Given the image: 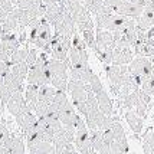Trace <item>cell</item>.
<instances>
[{
  "instance_id": "6da1fadb",
  "label": "cell",
  "mask_w": 154,
  "mask_h": 154,
  "mask_svg": "<svg viewBox=\"0 0 154 154\" xmlns=\"http://www.w3.org/2000/svg\"><path fill=\"white\" fill-rule=\"evenodd\" d=\"M26 79L29 84L42 87V85H51V72L48 68V54L42 52L38 56V60L35 62L33 66L29 68Z\"/></svg>"
},
{
  "instance_id": "7a4b0ae2",
  "label": "cell",
  "mask_w": 154,
  "mask_h": 154,
  "mask_svg": "<svg viewBox=\"0 0 154 154\" xmlns=\"http://www.w3.org/2000/svg\"><path fill=\"white\" fill-rule=\"evenodd\" d=\"M48 68L51 72V85L58 91H65L68 87V65L63 60L48 59Z\"/></svg>"
},
{
  "instance_id": "3957f363",
  "label": "cell",
  "mask_w": 154,
  "mask_h": 154,
  "mask_svg": "<svg viewBox=\"0 0 154 154\" xmlns=\"http://www.w3.org/2000/svg\"><path fill=\"white\" fill-rule=\"evenodd\" d=\"M128 72L130 75L134 78L135 84L140 87L143 79H146L148 76H151V72H153V63L151 60L144 58V56H140V58H135L130 62V66H128Z\"/></svg>"
},
{
  "instance_id": "277c9868",
  "label": "cell",
  "mask_w": 154,
  "mask_h": 154,
  "mask_svg": "<svg viewBox=\"0 0 154 154\" xmlns=\"http://www.w3.org/2000/svg\"><path fill=\"white\" fill-rule=\"evenodd\" d=\"M105 71H107V76L109 79V85H111L112 92L118 95V91L122 87L125 76L130 74L128 68L125 65H108L105 68Z\"/></svg>"
},
{
  "instance_id": "5b68a950",
  "label": "cell",
  "mask_w": 154,
  "mask_h": 154,
  "mask_svg": "<svg viewBox=\"0 0 154 154\" xmlns=\"http://www.w3.org/2000/svg\"><path fill=\"white\" fill-rule=\"evenodd\" d=\"M63 2H65V6H66L69 14L74 19L75 25H79L82 22L91 19V13L84 7L82 3L76 2V0H63Z\"/></svg>"
},
{
  "instance_id": "8992f818",
  "label": "cell",
  "mask_w": 154,
  "mask_h": 154,
  "mask_svg": "<svg viewBox=\"0 0 154 154\" xmlns=\"http://www.w3.org/2000/svg\"><path fill=\"white\" fill-rule=\"evenodd\" d=\"M66 89H69L71 92V97H72V104L76 105L79 102H84L87 101L88 98V92H89V84H81L78 81L69 79L68 81V87Z\"/></svg>"
},
{
  "instance_id": "52a82bcc",
  "label": "cell",
  "mask_w": 154,
  "mask_h": 154,
  "mask_svg": "<svg viewBox=\"0 0 154 154\" xmlns=\"http://www.w3.org/2000/svg\"><path fill=\"white\" fill-rule=\"evenodd\" d=\"M108 48H114V39H112V32L107 29H98L95 33V52L105 51Z\"/></svg>"
},
{
  "instance_id": "ba28073f",
  "label": "cell",
  "mask_w": 154,
  "mask_h": 154,
  "mask_svg": "<svg viewBox=\"0 0 154 154\" xmlns=\"http://www.w3.org/2000/svg\"><path fill=\"white\" fill-rule=\"evenodd\" d=\"M143 7H140L138 5L133 3L131 0H124L120 6L115 9L117 14H121V16H125V17H130V19H137L140 17L141 13H143Z\"/></svg>"
},
{
  "instance_id": "9c48e42d",
  "label": "cell",
  "mask_w": 154,
  "mask_h": 154,
  "mask_svg": "<svg viewBox=\"0 0 154 154\" xmlns=\"http://www.w3.org/2000/svg\"><path fill=\"white\" fill-rule=\"evenodd\" d=\"M6 108L13 117L17 114V112H20L22 109L27 108L26 100H25V97L22 95V92L16 91V92H13V94L10 95V98H9V101H7V104H6Z\"/></svg>"
},
{
  "instance_id": "30bf717a",
  "label": "cell",
  "mask_w": 154,
  "mask_h": 154,
  "mask_svg": "<svg viewBox=\"0 0 154 154\" xmlns=\"http://www.w3.org/2000/svg\"><path fill=\"white\" fill-rule=\"evenodd\" d=\"M68 58L71 62V68H82L88 65V54L85 49H78V48L71 46Z\"/></svg>"
},
{
  "instance_id": "8fae6325",
  "label": "cell",
  "mask_w": 154,
  "mask_h": 154,
  "mask_svg": "<svg viewBox=\"0 0 154 154\" xmlns=\"http://www.w3.org/2000/svg\"><path fill=\"white\" fill-rule=\"evenodd\" d=\"M92 69L89 68V65L82 68H69V75H71V79L78 81L81 84H89L91 76H92Z\"/></svg>"
},
{
  "instance_id": "7c38bea8",
  "label": "cell",
  "mask_w": 154,
  "mask_h": 154,
  "mask_svg": "<svg viewBox=\"0 0 154 154\" xmlns=\"http://www.w3.org/2000/svg\"><path fill=\"white\" fill-rule=\"evenodd\" d=\"M154 25V9H146L143 10L140 17L135 19V26L140 30H148Z\"/></svg>"
},
{
  "instance_id": "4fadbf2b",
  "label": "cell",
  "mask_w": 154,
  "mask_h": 154,
  "mask_svg": "<svg viewBox=\"0 0 154 154\" xmlns=\"http://www.w3.org/2000/svg\"><path fill=\"white\" fill-rule=\"evenodd\" d=\"M3 147L7 148L10 154H25V143L22 140V137H17L14 134L9 135Z\"/></svg>"
},
{
  "instance_id": "5bb4252c",
  "label": "cell",
  "mask_w": 154,
  "mask_h": 154,
  "mask_svg": "<svg viewBox=\"0 0 154 154\" xmlns=\"http://www.w3.org/2000/svg\"><path fill=\"white\" fill-rule=\"evenodd\" d=\"M133 60V52L130 48H114L112 51V63L114 65H127Z\"/></svg>"
},
{
  "instance_id": "9a60e30c",
  "label": "cell",
  "mask_w": 154,
  "mask_h": 154,
  "mask_svg": "<svg viewBox=\"0 0 154 154\" xmlns=\"http://www.w3.org/2000/svg\"><path fill=\"white\" fill-rule=\"evenodd\" d=\"M95 98H97V102H98V107H100L101 112L108 115V117H111V114H112V102L109 100L107 91L101 89L100 92L95 94Z\"/></svg>"
},
{
  "instance_id": "2e32d148",
  "label": "cell",
  "mask_w": 154,
  "mask_h": 154,
  "mask_svg": "<svg viewBox=\"0 0 154 154\" xmlns=\"http://www.w3.org/2000/svg\"><path fill=\"white\" fill-rule=\"evenodd\" d=\"M29 153L30 154H49L54 151V144L48 141H36L32 144H27Z\"/></svg>"
},
{
  "instance_id": "e0dca14e",
  "label": "cell",
  "mask_w": 154,
  "mask_h": 154,
  "mask_svg": "<svg viewBox=\"0 0 154 154\" xmlns=\"http://www.w3.org/2000/svg\"><path fill=\"white\" fill-rule=\"evenodd\" d=\"M125 120H127L130 128L135 134H140L141 130H143V118L140 115H137V112H134V111H128L125 114Z\"/></svg>"
},
{
  "instance_id": "ac0fdd59",
  "label": "cell",
  "mask_w": 154,
  "mask_h": 154,
  "mask_svg": "<svg viewBox=\"0 0 154 154\" xmlns=\"http://www.w3.org/2000/svg\"><path fill=\"white\" fill-rule=\"evenodd\" d=\"M10 13L14 16V19H16V22H17V25H19L20 27H25V26H29L30 25V22H32V17H30V14L27 13L26 9H20V7H16V9H13Z\"/></svg>"
},
{
  "instance_id": "d6986e66",
  "label": "cell",
  "mask_w": 154,
  "mask_h": 154,
  "mask_svg": "<svg viewBox=\"0 0 154 154\" xmlns=\"http://www.w3.org/2000/svg\"><path fill=\"white\" fill-rule=\"evenodd\" d=\"M55 94H56V89H55L52 85H42V87H39V89H38V101L51 104L52 100H54Z\"/></svg>"
},
{
  "instance_id": "ffe728a7",
  "label": "cell",
  "mask_w": 154,
  "mask_h": 154,
  "mask_svg": "<svg viewBox=\"0 0 154 154\" xmlns=\"http://www.w3.org/2000/svg\"><path fill=\"white\" fill-rule=\"evenodd\" d=\"M3 81H5L6 87L9 88L12 92H16V91L22 92V91H23V81L17 79L12 72H7V74L3 76Z\"/></svg>"
},
{
  "instance_id": "44dd1931",
  "label": "cell",
  "mask_w": 154,
  "mask_h": 154,
  "mask_svg": "<svg viewBox=\"0 0 154 154\" xmlns=\"http://www.w3.org/2000/svg\"><path fill=\"white\" fill-rule=\"evenodd\" d=\"M36 120H38V117L33 114V111H29L22 120L17 122V125L20 127V130H22V133H23V135L26 134L29 130H32L33 128V125L36 124Z\"/></svg>"
},
{
  "instance_id": "7402d4cb",
  "label": "cell",
  "mask_w": 154,
  "mask_h": 154,
  "mask_svg": "<svg viewBox=\"0 0 154 154\" xmlns=\"http://www.w3.org/2000/svg\"><path fill=\"white\" fill-rule=\"evenodd\" d=\"M68 102H69V101H68L66 92H65V91H58V89H56V94H55L54 100L51 102V108L58 114V111H59L62 107H65Z\"/></svg>"
},
{
  "instance_id": "603a6c76",
  "label": "cell",
  "mask_w": 154,
  "mask_h": 154,
  "mask_svg": "<svg viewBox=\"0 0 154 154\" xmlns=\"http://www.w3.org/2000/svg\"><path fill=\"white\" fill-rule=\"evenodd\" d=\"M38 89H39V87L32 85V84H29L26 89H25V92H26V98L25 100H26V104L30 111H33L35 104L38 102Z\"/></svg>"
},
{
  "instance_id": "cb8c5ba5",
  "label": "cell",
  "mask_w": 154,
  "mask_h": 154,
  "mask_svg": "<svg viewBox=\"0 0 154 154\" xmlns=\"http://www.w3.org/2000/svg\"><path fill=\"white\" fill-rule=\"evenodd\" d=\"M10 72H12L17 79L23 81V79H26L27 72H29V66H27L26 62H19V63H14V65L10 66Z\"/></svg>"
},
{
  "instance_id": "d4e9b609",
  "label": "cell",
  "mask_w": 154,
  "mask_h": 154,
  "mask_svg": "<svg viewBox=\"0 0 154 154\" xmlns=\"http://www.w3.org/2000/svg\"><path fill=\"white\" fill-rule=\"evenodd\" d=\"M27 54H29V48L27 46L17 48L13 54L10 55L9 63H10V65H14V63H19V62H25L27 58Z\"/></svg>"
},
{
  "instance_id": "484cf974",
  "label": "cell",
  "mask_w": 154,
  "mask_h": 154,
  "mask_svg": "<svg viewBox=\"0 0 154 154\" xmlns=\"http://www.w3.org/2000/svg\"><path fill=\"white\" fill-rule=\"evenodd\" d=\"M143 151L144 154H154V133L148 131L143 137Z\"/></svg>"
},
{
  "instance_id": "4316f807",
  "label": "cell",
  "mask_w": 154,
  "mask_h": 154,
  "mask_svg": "<svg viewBox=\"0 0 154 154\" xmlns=\"http://www.w3.org/2000/svg\"><path fill=\"white\" fill-rule=\"evenodd\" d=\"M17 26H19V25H17V22H16V19H14V16L12 13L7 14L6 19L0 23V27H2L6 33H9V32H13Z\"/></svg>"
},
{
  "instance_id": "83f0119b",
  "label": "cell",
  "mask_w": 154,
  "mask_h": 154,
  "mask_svg": "<svg viewBox=\"0 0 154 154\" xmlns=\"http://www.w3.org/2000/svg\"><path fill=\"white\" fill-rule=\"evenodd\" d=\"M12 94H13V92L6 87V84H5L3 78L0 76V101H2V107L3 108L6 107L7 101H9V98H10V95Z\"/></svg>"
},
{
  "instance_id": "f1b7e54d",
  "label": "cell",
  "mask_w": 154,
  "mask_h": 154,
  "mask_svg": "<svg viewBox=\"0 0 154 154\" xmlns=\"http://www.w3.org/2000/svg\"><path fill=\"white\" fill-rule=\"evenodd\" d=\"M82 33V39L85 42V45L89 48H95V33H94V29H91V30H84V32H81Z\"/></svg>"
},
{
  "instance_id": "f546056e",
  "label": "cell",
  "mask_w": 154,
  "mask_h": 154,
  "mask_svg": "<svg viewBox=\"0 0 154 154\" xmlns=\"http://www.w3.org/2000/svg\"><path fill=\"white\" fill-rule=\"evenodd\" d=\"M112 51H114V48H108L105 51L97 52V55H98V58H100L101 62L109 65V63H112Z\"/></svg>"
},
{
  "instance_id": "4dcf8cb0",
  "label": "cell",
  "mask_w": 154,
  "mask_h": 154,
  "mask_svg": "<svg viewBox=\"0 0 154 154\" xmlns=\"http://www.w3.org/2000/svg\"><path fill=\"white\" fill-rule=\"evenodd\" d=\"M89 87H91V91H92L94 94L100 92L101 89H104V85H102L101 79L98 78V75H95V74H92V76H91V81H89Z\"/></svg>"
},
{
  "instance_id": "1f68e13d",
  "label": "cell",
  "mask_w": 154,
  "mask_h": 154,
  "mask_svg": "<svg viewBox=\"0 0 154 154\" xmlns=\"http://www.w3.org/2000/svg\"><path fill=\"white\" fill-rule=\"evenodd\" d=\"M140 87H141V91H144L146 94L150 95L154 91V78L153 76H148L146 79H143Z\"/></svg>"
},
{
  "instance_id": "d6a6232c",
  "label": "cell",
  "mask_w": 154,
  "mask_h": 154,
  "mask_svg": "<svg viewBox=\"0 0 154 154\" xmlns=\"http://www.w3.org/2000/svg\"><path fill=\"white\" fill-rule=\"evenodd\" d=\"M9 135H10V131L7 130L6 124L5 122H0V147L5 146V143L9 138Z\"/></svg>"
},
{
  "instance_id": "836d02e7",
  "label": "cell",
  "mask_w": 154,
  "mask_h": 154,
  "mask_svg": "<svg viewBox=\"0 0 154 154\" xmlns=\"http://www.w3.org/2000/svg\"><path fill=\"white\" fill-rule=\"evenodd\" d=\"M38 56H39V55H38V51H36L35 48H32V49H29V54H27V58H26V60H25V62L27 63V66H29V68H30V66H33V65H35V62L38 60Z\"/></svg>"
},
{
  "instance_id": "e575fe53",
  "label": "cell",
  "mask_w": 154,
  "mask_h": 154,
  "mask_svg": "<svg viewBox=\"0 0 154 154\" xmlns=\"http://www.w3.org/2000/svg\"><path fill=\"white\" fill-rule=\"evenodd\" d=\"M72 46L74 48H78V49H85V42H84V39L79 36V33L78 32H75L74 35H72Z\"/></svg>"
},
{
  "instance_id": "d590c367",
  "label": "cell",
  "mask_w": 154,
  "mask_h": 154,
  "mask_svg": "<svg viewBox=\"0 0 154 154\" xmlns=\"http://www.w3.org/2000/svg\"><path fill=\"white\" fill-rule=\"evenodd\" d=\"M131 2L143 7L144 10L146 9H154V0H131Z\"/></svg>"
},
{
  "instance_id": "8d00e7d4",
  "label": "cell",
  "mask_w": 154,
  "mask_h": 154,
  "mask_svg": "<svg viewBox=\"0 0 154 154\" xmlns=\"http://www.w3.org/2000/svg\"><path fill=\"white\" fill-rule=\"evenodd\" d=\"M78 29H79V32H84V30H91V29H94V22H92V19L85 20V22L79 23V25H78Z\"/></svg>"
},
{
  "instance_id": "74e56055",
  "label": "cell",
  "mask_w": 154,
  "mask_h": 154,
  "mask_svg": "<svg viewBox=\"0 0 154 154\" xmlns=\"http://www.w3.org/2000/svg\"><path fill=\"white\" fill-rule=\"evenodd\" d=\"M10 63L9 62H5V60H0V76L3 78L7 72H10Z\"/></svg>"
},
{
  "instance_id": "f35d334b",
  "label": "cell",
  "mask_w": 154,
  "mask_h": 154,
  "mask_svg": "<svg viewBox=\"0 0 154 154\" xmlns=\"http://www.w3.org/2000/svg\"><path fill=\"white\" fill-rule=\"evenodd\" d=\"M0 6L3 7L5 10H6L7 13H10L12 10L14 9V6H13V3L10 2V0H0Z\"/></svg>"
},
{
  "instance_id": "ab89813d",
  "label": "cell",
  "mask_w": 154,
  "mask_h": 154,
  "mask_svg": "<svg viewBox=\"0 0 154 154\" xmlns=\"http://www.w3.org/2000/svg\"><path fill=\"white\" fill-rule=\"evenodd\" d=\"M42 3H43V6L48 9V7L56 6V5H58V0H42Z\"/></svg>"
},
{
  "instance_id": "60d3db41",
  "label": "cell",
  "mask_w": 154,
  "mask_h": 154,
  "mask_svg": "<svg viewBox=\"0 0 154 154\" xmlns=\"http://www.w3.org/2000/svg\"><path fill=\"white\" fill-rule=\"evenodd\" d=\"M7 14H9V13H7V12L5 10V9H3V7L0 6V23H2L3 20L6 19V16H7Z\"/></svg>"
},
{
  "instance_id": "b9f144b4",
  "label": "cell",
  "mask_w": 154,
  "mask_h": 154,
  "mask_svg": "<svg viewBox=\"0 0 154 154\" xmlns=\"http://www.w3.org/2000/svg\"><path fill=\"white\" fill-rule=\"evenodd\" d=\"M0 60H5V62H9V56L6 54H3L2 51H0Z\"/></svg>"
},
{
  "instance_id": "7bdbcfd3",
  "label": "cell",
  "mask_w": 154,
  "mask_h": 154,
  "mask_svg": "<svg viewBox=\"0 0 154 154\" xmlns=\"http://www.w3.org/2000/svg\"><path fill=\"white\" fill-rule=\"evenodd\" d=\"M109 154H127V153H122L120 150H114V148L109 147Z\"/></svg>"
},
{
  "instance_id": "ee69618b",
  "label": "cell",
  "mask_w": 154,
  "mask_h": 154,
  "mask_svg": "<svg viewBox=\"0 0 154 154\" xmlns=\"http://www.w3.org/2000/svg\"><path fill=\"white\" fill-rule=\"evenodd\" d=\"M0 154H10V153H9V150H7V148L0 147Z\"/></svg>"
},
{
  "instance_id": "f6af8a7d",
  "label": "cell",
  "mask_w": 154,
  "mask_h": 154,
  "mask_svg": "<svg viewBox=\"0 0 154 154\" xmlns=\"http://www.w3.org/2000/svg\"><path fill=\"white\" fill-rule=\"evenodd\" d=\"M10 2L13 3V6H17V5H19V3L22 2V0H10Z\"/></svg>"
},
{
  "instance_id": "bcb514c9",
  "label": "cell",
  "mask_w": 154,
  "mask_h": 154,
  "mask_svg": "<svg viewBox=\"0 0 154 154\" xmlns=\"http://www.w3.org/2000/svg\"><path fill=\"white\" fill-rule=\"evenodd\" d=\"M88 154H98V153H97L95 150H92V151H89V153H88Z\"/></svg>"
},
{
  "instance_id": "7dc6e473",
  "label": "cell",
  "mask_w": 154,
  "mask_h": 154,
  "mask_svg": "<svg viewBox=\"0 0 154 154\" xmlns=\"http://www.w3.org/2000/svg\"><path fill=\"white\" fill-rule=\"evenodd\" d=\"M74 154H79V153H78V151H76V153H74Z\"/></svg>"
}]
</instances>
